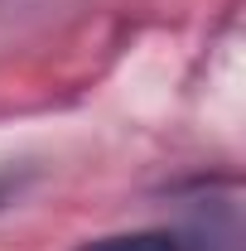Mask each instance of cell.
<instances>
[{
	"label": "cell",
	"instance_id": "cell-1",
	"mask_svg": "<svg viewBox=\"0 0 246 251\" xmlns=\"http://www.w3.org/2000/svg\"><path fill=\"white\" fill-rule=\"evenodd\" d=\"M77 251H193L179 232L164 227H145V232H116V237H92Z\"/></svg>",
	"mask_w": 246,
	"mask_h": 251
},
{
	"label": "cell",
	"instance_id": "cell-2",
	"mask_svg": "<svg viewBox=\"0 0 246 251\" xmlns=\"http://www.w3.org/2000/svg\"><path fill=\"white\" fill-rule=\"evenodd\" d=\"M5 188H10V179H0V193H5Z\"/></svg>",
	"mask_w": 246,
	"mask_h": 251
}]
</instances>
